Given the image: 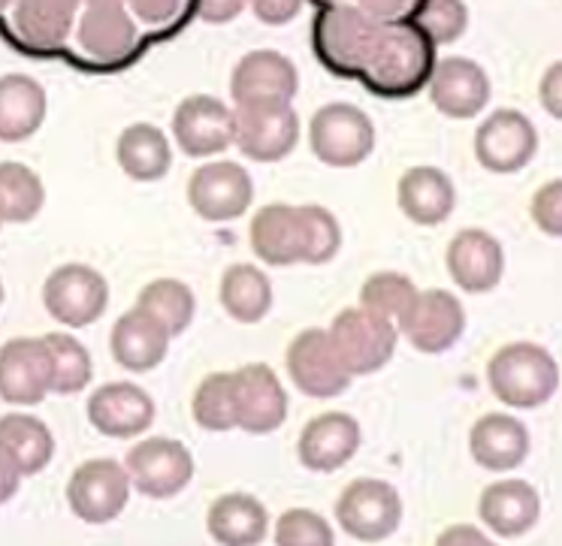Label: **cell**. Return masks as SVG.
Returning a JSON list of instances; mask_svg holds the SVG:
<instances>
[{"label": "cell", "mask_w": 562, "mask_h": 546, "mask_svg": "<svg viewBox=\"0 0 562 546\" xmlns=\"http://www.w3.org/2000/svg\"><path fill=\"white\" fill-rule=\"evenodd\" d=\"M432 49L436 46L420 34L412 19L381 22L379 39L360 76L384 98H408L429 79V70L436 64Z\"/></svg>", "instance_id": "obj_1"}, {"label": "cell", "mask_w": 562, "mask_h": 546, "mask_svg": "<svg viewBox=\"0 0 562 546\" xmlns=\"http://www.w3.org/2000/svg\"><path fill=\"white\" fill-rule=\"evenodd\" d=\"M560 384L557 360L532 341H514L493 353L487 363V387L508 408H541Z\"/></svg>", "instance_id": "obj_2"}, {"label": "cell", "mask_w": 562, "mask_h": 546, "mask_svg": "<svg viewBox=\"0 0 562 546\" xmlns=\"http://www.w3.org/2000/svg\"><path fill=\"white\" fill-rule=\"evenodd\" d=\"M381 22L357 3H327L315 15V52L336 73H363Z\"/></svg>", "instance_id": "obj_3"}, {"label": "cell", "mask_w": 562, "mask_h": 546, "mask_svg": "<svg viewBox=\"0 0 562 546\" xmlns=\"http://www.w3.org/2000/svg\"><path fill=\"white\" fill-rule=\"evenodd\" d=\"M308 146L315 158L336 170L357 167L375 148V124L351 103H327L308 124Z\"/></svg>", "instance_id": "obj_4"}, {"label": "cell", "mask_w": 562, "mask_h": 546, "mask_svg": "<svg viewBox=\"0 0 562 546\" xmlns=\"http://www.w3.org/2000/svg\"><path fill=\"white\" fill-rule=\"evenodd\" d=\"M336 520L345 534H351L360 544H381L396 534L403 522V498L396 486L372 477H360L345 486L336 501Z\"/></svg>", "instance_id": "obj_5"}, {"label": "cell", "mask_w": 562, "mask_h": 546, "mask_svg": "<svg viewBox=\"0 0 562 546\" xmlns=\"http://www.w3.org/2000/svg\"><path fill=\"white\" fill-rule=\"evenodd\" d=\"M330 341L348 375H372L391 363L396 351V327L367 308H345L333 320Z\"/></svg>", "instance_id": "obj_6"}, {"label": "cell", "mask_w": 562, "mask_h": 546, "mask_svg": "<svg viewBox=\"0 0 562 546\" xmlns=\"http://www.w3.org/2000/svg\"><path fill=\"white\" fill-rule=\"evenodd\" d=\"M43 305L58 323L74 329L91 327L110 305V284L98 269L67 263L55 269L43 284Z\"/></svg>", "instance_id": "obj_7"}, {"label": "cell", "mask_w": 562, "mask_h": 546, "mask_svg": "<svg viewBox=\"0 0 562 546\" xmlns=\"http://www.w3.org/2000/svg\"><path fill=\"white\" fill-rule=\"evenodd\" d=\"M124 471L131 477V486H136L143 496L172 498L191 484L194 456L172 437H146L131 447Z\"/></svg>", "instance_id": "obj_8"}, {"label": "cell", "mask_w": 562, "mask_h": 546, "mask_svg": "<svg viewBox=\"0 0 562 546\" xmlns=\"http://www.w3.org/2000/svg\"><path fill=\"white\" fill-rule=\"evenodd\" d=\"M131 498V477L124 471L122 462L91 459L82 462L67 484V501L70 510L82 522L103 525L112 522Z\"/></svg>", "instance_id": "obj_9"}, {"label": "cell", "mask_w": 562, "mask_h": 546, "mask_svg": "<svg viewBox=\"0 0 562 546\" xmlns=\"http://www.w3.org/2000/svg\"><path fill=\"white\" fill-rule=\"evenodd\" d=\"M233 143L245 158L257 163H276L288 158L300 139V118L291 103L284 106H236L233 110Z\"/></svg>", "instance_id": "obj_10"}, {"label": "cell", "mask_w": 562, "mask_h": 546, "mask_svg": "<svg viewBox=\"0 0 562 546\" xmlns=\"http://www.w3.org/2000/svg\"><path fill=\"white\" fill-rule=\"evenodd\" d=\"M300 91V73L281 52L257 49L236 64L231 98L236 106H284Z\"/></svg>", "instance_id": "obj_11"}, {"label": "cell", "mask_w": 562, "mask_h": 546, "mask_svg": "<svg viewBox=\"0 0 562 546\" xmlns=\"http://www.w3.org/2000/svg\"><path fill=\"white\" fill-rule=\"evenodd\" d=\"M251 200H255L251 175L231 160L200 167L188 182V203L200 218L212 220V224L243 218Z\"/></svg>", "instance_id": "obj_12"}, {"label": "cell", "mask_w": 562, "mask_h": 546, "mask_svg": "<svg viewBox=\"0 0 562 546\" xmlns=\"http://www.w3.org/2000/svg\"><path fill=\"white\" fill-rule=\"evenodd\" d=\"M288 375L294 380V387L312 399H333L351 384L348 368L333 348L330 332H324V329H306L291 341Z\"/></svg>", "instance_id": "obj_13"}, {"label": "cell", "mask_w": 562, "mask_h": 546, "mask_svg": "<svg viewBox=\"0 0 562 546\" xmlns=\"http://www.w3.org/2000/svg\"><path fill=\"white\" fill-rule=\"evenodd\" d=\"M536 124L529 122L524 112L499 110L477 127L475 158L484 170L499 172V175L524 170L526 163L536 158Z\"/></svg>", "instance_id": "obj_14"}, {"label": "cell", "mask_w": 562, "mask_h": 546, "mask_svg": "<svg viewBox=\"0 0 562 546\" xmlns=\"http://www.w3.org/2000/svg\"><path fill=\"white\" fill-rule=\"evenodd\" d=\"M233 130H236L233 110L224 100L209 94L182 100L179 110L172 112V136L188 158H212L231 148Z\"/></svg>", "instance_id": "obj_15"}, {"label": "cell", "mask_w": 562, "mask_h": 546, "mask_svg": "<svg viewBox=\"0 0 562 546\" xmlns=\"http://www.w3.org/2000/svg\"><path fill=\"white\" fill-rule=\"evenodd\" d=\"M400 329L412 348L420 353H445L451 351L465 332L463 303L445 291L417 293L412 311L405 317Z\"/></svg>", "instance_id": "obj_16"}, {"label": "cell", "mask_w": 562, "mask_h": 546, "mask_svg": "<svg viewBox=\"0 0 562 546\" xmlns=\"http://www.w3.org/2000/svg\"><path fill=\"white\" fill-rule=\"evenodd\" d=\"M236 380V425L251 435L276 432L288 417V393L281 389L276 372L263 363L245 365L233 372Z\"/></svg>", "instance_id": "obj_17"}, {"label": "cell", "mask_w": 562, "mask_h": 546, "mask_svg": "<svg viewBox=\"0 0 562 546\" xmlns=\"http://www.w3.org/2000/svg\"><path fill=\"white\" fill-rule=\"evenodd\" d=\"M427 86L432 106L448 118H475L490 100L487 73L469 58H445L432 64Z\"/></svg>", "instance_id": "obj_18"}, {"label": "cell", "mask_w": 562, "mask_h": 546, "mask_svg": "<svg viewBox=\"0 0 562 546\" xmlns=\"http://www.w3.org/2000/svg\"><path fill=\"white\" fill-rule=\"evenodd\" d=\"M52 393V372L46 344L34 339H13L0 348V399L10 405H40Z\"/></svg>", "instance_id": "obj_19"}, {"label": "cell", "mask_w": 562, "mask_h": 546, "mask_svg": "<svg viewBox=\"0 0 562 546\" xmlns=\"http://www.w3.org/2000/svg\"><path fill=\"white\" fill-rule=\"evenodd\" d=\"M88 420L106 437H136L155 423V401L146 389L115 380L91 393Z\"/></svg>", "instance_id": "obj_20"}, {"label": "cell", "mask_w": 562, "mask_h": 546, "mask_svg": "<svg viewBox=\"0 0 562 546\" xmlns=\"http://www.w3.org/2000/svg\"><path fill=\"white\" fill-rule=\"evenodd\" d=\"M360 450V423L351 413L330 411L315 417L312 423L303 429L296 453L300 462L308 471L330 474L339 471L345 462Z\"/></svg>", "instance_id": "obj_21"}, {"label": "cell", "mask_w": 562, "mask_h": 546, "mask_svg": "<svg viewBox=\"0 0 562 546\" xmlns=\"http://www.w3.org/2000/svg\"><path fill=\"white\" fill-rule=\"evenodd\" d=\"M448 272L465 293H487L502 281L505 254L487 230L457 232L448 244Z\"/></svg>", "instance_id": "obj_22"}, {"label": "cell", "mask_w": 562, "mask_h": 546, "mask_svg": "<svg viewBox=\"0 0 562 546\" xmlns=\"http://www.w3.org/2000/svg\"><path fill=\"white\" fill-rule=\"evenodd\" d=\"M477 513L490 532L505 541L524 537L541 516V498L526 480H499L481 492Z\"/></svg>", "instance_id": "obj_23"}, {"label": "cell", "mask_w": 562, "mask_h": 546, "mask_svg": "<svg viewBox=\"0 0 562 546\" xmlns=\"http://www.w3.org/2000/svg\"><path fill=\"white\" fill-rule=\"evenodd\" d=\"M136 39L139 31L127 7H86L82 19L76 22V43L94 61H122L136 49Z\"/></svg>", "instance_id": "obj_24"}, {"label": "cell", "mask_w": 562, "mask_h": 546, "mask_svg": "<svg viewBox=\"0 0 562 546\" xmlns=\"http://www.w3.org/2000/svg\"><path fill=\"white\" fill-rule=\"evenodd\" d=\"M472 459L487 471H512L529 456V432L512 413H487L469 435Z\"/></svg>", "instance_id": "obj_25"}, {"label": "cell", "mask_w": 562, "mask_h": 546, "mask_svg": "<svg viewBox=\"0 0 562 546\" xmlns=\"http://www.w3.org/2000/svg\"><path fill=\"white\" fill-rule=\"evenodd\" d=\"M112 356L127 372H151L164 363L170 348V332L158 320L146 315L143 308H134L115 320L112 327Z\"/></svg>", "instance_id": "obj_26"}, {"label": "cell", "mask_w": 562, "mask_h": 546, "mask_svg": "<svg viewBox=\"0 0 562 546\" xmlns=\"http://www.w3.org/2000/svg\"><path fill=\"white\" fill-rule=\"evenodd\" d=\"M251 248L267 266L303 263V218L300 208L272 203L251 220Z\"/></svg>", "instance_id": "obj_27"}, {"label": "cell", "mask_w": 562, "mask_h": 546, "mask_svg": "<svg viewBox=\"0 0 562 546\" xmlns=\"http://www.w3.org/2000/svg\"><path fill=\"white\" fill-rule=\"evenodd\" d=\"M396 200L408 220H415L420 227H439L451 218L457 191L451 179L436 167H415L400 179Z\"/></svg>", "instance_id": "obj_28"}, {"label": "cell", "mask_w": 562, "mask_h": 546, "mask_svg": "<svg viewBox=\"0 0 562 546\" xmlns=\"http://www.w3.org/2000/svg\"><path fill=\"white\" fill-rule=\"evenodd\" d=\"M46 122V88L22 73L0 76V143H25Z\"/></svg>", "instance_id": "obj_29"}, {"label": "cell", "mask_w": 562, "mask_h": 546, "mask_svg": "<svg viewBox=\"0 0 562 546\" xmlns=\"http://www.w3.org/2000/svg\"><path fill=\"white\" fill-rule=\"evenodd\" d=\"M79 7L82 0H15V34L34 49H58L76 27Z\"/></svg>", "instance_id": "obj_30"}, {"label": "cell", "mask_w": 562, "mask_h": 546, "mask_svg": "<svg viewBox=\"0 0 562 546\" xmlns=\"http://www.w3.org/2000/svg\"><path fill=\"white\" fill-rule=\"evenodd\" d=\"M209 534L221 546H257L269 532V513L255 496L231 492L209 508Z\"/></svg>", "instance_id": "obj_31"}, {"label": "cell", "mask_w": 562, "mask_h": 546, "mask_svg": "<svg viewBox=\"0 0 562 546\" xmlns=\"http://www.w3.org/2000/svg\"><path fill=\"white\" fill-rule=\"evenodd\" d=\"M0 453L13 462L22 477L40 474L55 456V437L49 425L31 413L0 417Z\"/></svg>", "instance_id": "obj_32"}, {"label": "cell", "mask_w": 562, "mask_h": 546, "mask_svg": "<svg viewBox=\"0 0 562 546\" xmlns=\"http://www.w3.org/2000/svg\"><path fill=\"white\" fill-rule=\"evenodd\" d=\"M119 167L136 182H158L172 167L170 139L160 134L155 124H131L119 136Z\"/></svg>", "instance_id": "obj_33"}, {"label": "cell", "mask_w": 562, "mask_h": 546, "mask_svg": "<svg viewBox=\"0 0 562 546\" xmlns=\"http://www.w3.org/2000/svg\"><path fill=\"white\" fill-rule=\"evenodd\" d=\"M221 308L236 320V323H260L272 308V284L267 272L236 263L221 275L218 287Z\"/></svg>", "instance_id": "obj_34"}, {"label": "cell", "mask_w": 562, "mask_h": 546, "mask_svg": "<svg viewBox=\"0 0 562 546\" xmlns=\"http://www.w3.org/2000/svg\"><path fill=\"white\" fill-rule=\"evenodd\" d=\"M46 203V187L40 175L19 160L0 163V218L3 224H27Z\"/></svg>", "instance_id": "obj_35"}, {"label": "cell", "mask_w": 562, "mask_h": 546, "mask_svg": "<svg viewBox=\"0 0 562 546\" xmlns=\"http://www.w3.org/2000/svg\"><path fill=\"white\" fill-rule=\"evenodd\" d=\"M136 308H143L146 315L155 317L160 327L170 332L172 339V335H179V332L191 327L196 303L188 284L176 278H158L143 287Z\"/></svg>", "instance_id": "obj_36"}, {"label": "cell", "mask_w": 562, "mask_h": 546, "mask_svg": "<svg viewBox=\"0 0 562 546\" xmlns=\"http://www.w3.org/2000/svg\"><path fill=\"white\" fill-rule=\"evenodd\" d=\"M49 353L52 393L58 396H76L91 384V353L67 332H52L43 339Z\"/></svg>", "instance_id": "obj_37"}, {"label": "cell", "mask_w": 562, "mask_h": 546, "mask_svg": "<svg viewBox=\"0 0 562 546\" xmlns=\"http://www.w3.org/2000/svg\"><path fill=\"white\" fill-rule=\"evenodd\" d=\"M417 299L415 281L400 272H379V275H369L363 281V291H360V308H367L372 315L391 320L393 327H400L412 305Z\"/></svg>", "instance_id": "obj_38"}, {"label": "cell", "mask_w": 562, "mask_h": 546, "mask_svg": "<svg viewBox=\"0 0 562 546\" xmlns=\"http://www.w3.org/2000/svg\"><path fill=\"white\" fill-rule=\"evenodd\" d=\"M191 411L200 429L206 432H227L236 429V380L233 372H215L203 377V384L196 387Z\"/></svg>", "instance_id": "obj_39"}, {"label": "cell", "mask_w": 562, "mask_h": 546, "mask_svg": "<svg viewBox=\"0 0 562 546\" xmlns=\"http://www.w3.org/2000/svg\"><path fill=\"white\" fill-rule=\"evenodd\" d=\"M412 22L432 46H451L469 27V10L463 0H420Z\"/></svg>", "instance_id": "obj_40"}, {"label": "cell", "mask_w": 562, "mask_h": 546, "mask_svg": "<svg viewBox=\"0 0 562 546\" xmlns=\"http://www.w3.org/2000/svg\"><path fill=\"white\" fill-rule=\"evenodd\" d=\"M303 218V263H330L342 248V227L333 212L321 206H300Z\"/></svg>", "instance_id": "obj_41"}, {"label": "cell", "mask_w": 562, "mask_h": 546, "mask_svg": "<svg viewBox=\"0 0 562 546\" xmlns=\"http://www.w3.org/2000/svg\"><path fill=\"white\" fill-rule=\"evenodd\" d=\"M276 544L279 546H333V528L315 510H284L276 522Z\"/></svg>", "instance_id": "obj_42"}, {"label": "cell", "mask_w": 562, "mask_h": 546, "mask_svg": "<svg viewBox=\"0 0 562 546\" xmlns=\"http://www.w3.org/2000/svg\"><path fill=\"white\" fill-rule=\"evenodd\" d=\"M532 220L541 232L560 236L562 232V184L548 182L532 196Z\"/></svg>", "instance_id": "obj_43"}, {"label": "cell", "mask_w": 562, "mask_h": 546, "mask_svg": "<svg viewBox=\"0 0 562 546\" xmlns=\"http://www.w3.org/2000/svg\"><path fill=\"white\" fill-rule=\"evenodd\" d=\"M124 7L146 25H167L182 10V0H124Z\"/></svg>", "instance_id": "obj_44"}, {"label": "cell", "mask_w": 562, "mask_h": 546, "mask_svg": "<svg viewBox=\"0 0 562 546\" xmlns=\"http://www.w3.org/2000/svg\"><path fill=\"white\" fill-rule=\"evenodd\" d=\"M355 3L379 22H405L415 15L420 0H355Z\"/></svg>", "instance_id": "obj_45"}, {"label": "cell", "mask_w": 562, "mask_h": 546, "mask_svg": "<svg viewBox=\"0 0 562 546\" xmlns=\"http://www.w3.org/2000/svg\"><path fill=\"white\" fill-rule=\"evenodd\" d=\"M248 3L263 25H288L303 10V0H248Z\"/></svg>", "instance_id": "obj_46"}, {"label": "cell", "mask_w": 562, "mask_h": 546, "mask_svg": "<svg viewBox=\"0 0 562 546\" xmlns=\"http://www.w3.org/2000/svg\"><path fill=\"white\" fill-rule=\"evenodd\" d=\"M245 3L248 0H194V10L203 22L224 25V22H233L236 15L243 13Z\"/></svg>", "instance_id": "obj_47"}, {"label": "cell", "mask_w": 562, "mask_h": 546, "mask_svg": "<svg viewBox=\"0 0 562 546\" xmlns=\"http://www.w3.org/2000/svg\"><path fill=\"white\" fill-rule=\"evenodd\" d=\"M538 94H541V103L548 106L550 115H553V118H560V64H553V67L548 70V76L541 79Z\"/></svg>", "instance_id": "obj_48"}, {"label": "cell", "mask_w": 562, "mask_h": 546, "mask_svg": "<svg viewBox=\"0 0 562 546\" xmlns=\"http://www.w3.org/2000/svg\"><path fill=\"white\" fill-rule=\"evenodd\" d=\"M19 484H22V474H19V468H15L13 462L7 459L3 453H0V504L13 501L15 492H19Z\"/></svg>", "instance_id": "obj_49"}, {"label": "cell", "mask_w": 562, "mask_h": 546, "mask_svg": "<svg viewBox=\"0 0 562 546\" xmlns=\"http://www.w3.org/2000/svg\"><path fill=\"white\" fill-rule=\"evenodd\" d=\"M439 544L441 546H451V544H487V537L472 528V525H453L448 532L439 534Z\"/></svg>", "instance_id": "obj_50"}, {"label": "cell", "mask_w": 562, "mask_h": 546, "mask_svg": "<svg viewBox=\"0 0 562 546\" xmlns=\"http://www.w3.org/2000/svg\"><path fill=\"white\" fill-rule=\"evenodd\" d=\"M86 7H124V0H82Z\"/></svg>", "instance_id": "obj_51"}, {"label": "cell", "mask_w": 562, "mask_h": 546, "mask_svg": "<svg viewBox=\"0 0 562 546\" xmlns=\"http://www.w3.org/2000/svg\"><path fill=\"white\" fill-rule=\"evenodd\" d=\"M13 3H15V0H0V13H7V10H10Z\"/></svg>", "instance_id": "obj_52"}, {"label": "cell", "mask_w": 562, "mask_h": 546, "mask_svg": "<svg viewBox=\"0 0 562 546\" xmlns=\"http://www.w3.org/2000/svg\"><path fill=\"white\" fill-rule=\"evenodd\" d=\"M321 7H327V3H342V0H318Z\"/></svg>", "instance_id": "obj_53"}, {"label": "cell", "mask_w": 562, "mask_h": 546, "mask_svg": "<svg viewBox=\"0 0 562 546\" xmlns=\"http://www.w3.org/2000/svg\"><path fill=\"white\" fill-rule=\"evenodd\" d=\"M0 305H3V281H0Z\"/></svg>", "instance_id": "obj_54"}, {"label": "cell", "mask_w": 562, "mask_h": 546, "mask_svg": "<svg viewBox=\"0 0 562 546\" xmlns=\"http://www.w3.org/2000/svg\"><path fill=\"white\" fill-rule=\"evenodd\" d=\"M0 227H3V218H0Z\"/></svg>", "instance_id": "obj_55"}]
</instances>
